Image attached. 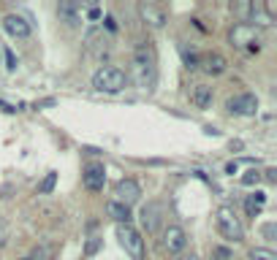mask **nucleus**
Returning a JSON list of instances; mask_svg holds the SVG:
<instances>
[{
	"label": "nucleus",
	"instance_id": "obj_1",
	"mask_svg": "<svg viewBox=\"0 0 277 260\" xmlns=\"http://www.w3.org/2000/svg\"><path fill=\"white\" fill-rule=\"evenodd\" d=\"M133 76H136V84L141 90H150L155 84V52H152L150 44H139L133 49Z\"/></svg>",
	"mask_w": 277,
	"mask_h": 260
},
{
	"label": "nucleus",
	"instance_id": "obj_2",
	"mask_svg": "<svg viewBox=\"0 0 277 260\" xmlns=\"http://www.w3.org/2000/svg\"><path fill=\"white\" fill-rule=\"evenodd\" d=\"M215 228L226 242H242L245 238V228H242V219L236 217V211L231 206H220L215 214Z\"/></svg>",
	"mask_w": 277,
	"mask_h": 260
},
{
	"label": "nucleus",
	"instance_id": "obj_3",
	"mask_svg": "<svg viewBox=\"0 0 277 260\" xmlns=\"http://www.w3.org/2000/svg\"><path fill=\"white\" fill-rule=\"evenodd\" d=\"M125 84H128V73L122 71V68H114V65H106V68H98L93 73V87L98 92H120V90H125Z\"/></svg>",
	"mask_w": 277,
	"mask_h": 260
},
{
	"label": "nucleus",
	"instance_id": "obj_4",
	"mask_svg": "<svg viewBox=\"0 0 277 260\" xmlns=\"http://www.w3.org/2000/svg\"><path fill=\"white\" fill-rule=\"evenodd\" d=\"M117 238L131 260H144V238L133 225H117Z\"/></svg>",
	"mask_w": 277,
	"mask_h": 260
},
{
	"label": "nucleus",
	"instance_id": "obj_5",
	"mask_svg": "<svg viewBox=\"0 0 277 260\" xmlns=\"http://www.w3.org/2000/svg\"><path fill=\"white\" fill-rule=\"evenodd\" d=\"M228 38H231V44L234 46H239V49H245V46H247V49H258V46H261V35H258V30H255V25H234V30H231V35H228Z\"/></svg>",
	"mask_w": 277,
	"mask_h": 260
},
{
	"label": "nucleus",
	"instance_id": "obj_6",
	"mask_svg": "<svg viewBox=\"0 0 277 260\" xmlns=\"http://www.w3.org/2000/svg\"><path fill=\"white\" fill-rule=\"evenodd\" d=\"M185 247H188V233H185V228L169 225V228L163 230V249H166L169 255H179Z\"/></svg>",
	"mask_w": 277,
	"mask_h": 260
},
{
	"label": "nucleus",
	"instance_id": "obj_7",
	"mask_svg": "<svg viewBox=\"0 0 277 260\" xmlns=\"http://www.w3.org/2000/svg\"><path fill=\"white\" fill-rule=\"evenodd\" d=\"M228 111L231 114H242V117H253L255 111H258V98H255L253 92H242L236 95V98H228Z\"/></svg>",
	"mask_w": 277,
	"mask_h": 260
},
{
	"label": "nucleus",
	"instance_id": "obj_8",
	"mask_svg": "<svg viewBox=\"0 0 277 260\" xmlns=\"http://www.w3.org/2000/svg\"><path fill=\"white\" fill-rule=\"evenodd\" d=\"M82 182H84V190L101 192L103 185H106V168H103V163H90L82 173Z\"/></svg>",
	"mask_w": 277,
	"mask_h": 260
},
{
	"label": "nucleus",
	"instance_id": "obj_9",
	"mask_svg": "<svg viewBox=\"0 0 277 260\" xmlns=\"http://www.w3.org/2000/svg\"><path fill=\"white\" fill-rule=\"evenodd\" d=\"M0 25H3V30L11 35V38H16V41L30 38V22H27L25 16H19V14H8Z\"/></svg>",
	"mask_w": 277,
	"mask_h": 260
},
{
	"label": "nucleus",
	"instance_id": "obj_10",
	"mask_svg": "<svg viewBox=\"0 0 277 260\" xmlns=\"http://www.w3.org/2000/svg\"><path fill=\"white\" fill-rule=\"evenodd\" d=\"M114 195H117V198H114L117 204L131 209L141 198V187H139V182H133V179H122L120 185H117V190H114Z\"/></svg>",
	"mask_w": 277,
	"mask_h": 260
},
{
	"label": "nucleus",
	"instance_id": "obj_11",
	"mask_svg": "<svg viewBox=\"0 0 277 260\" xmlns=\"http://www.w3.org/2000/svg\"><path fill=\"white\" fill-rule=\"evenodd\" d=\"M160 217H163V209H160V204H155V201H152V204H147L144 209H141V228L147 230V233L152 236V233H158L160 230Z\"/></svg>",
	"mask_w": 277,
	"mask_h": 260
},
{
	"label": "nucleus",
	"instance_id": "obj_12",
	"mask_svg": "<svg viewBox=\"0 0 277 260\" xmlns=\"http://www.w3.org/2000/svg\"><path fill=\"white\" fill-rule=\"evenodd\" d=\"M139 14H141V19H144V25H150L152 30H160V27L166 25V14L160 11L158 6H152V3H141Z\"/></svg>",
	"mask_w": 277,
	"mask_h": 260
},
{
	"label": "nucleus",
	"instance_id": "obj_13",
	"mask_svg": "<svg viewBox=\"0 0 277 260\" xmlns=\"http://www.w3.org/2000/svg\"><path fill=\"white\" fill-rule=\"evenodd\" d=\"M266 206V192L264 190H255L250 192V195L245 198V211H247V217H258L261 211Z\"/></svg>",
	"mask_w": 277,
	"mask_h": 260
},
{
	"label": "nucleus",
	"instance_id": "obj_14",
	"mask_svg": "<svg viewBox=\"0 0 277 260\" xmlns=\"http://www.w3.org/2000/svg\"><path fill=\"white\" fill-rule=\"evenodd\" d=\"M201 63H204V73H209V76H220L228 68V60L223 54H207Z\"/></svg>",
	"mask_w": 277,
	"mask_h": 260
},
{
	"label": "nucleus",
	"instance_id": "obj_15",
	"mask_svg": "<svg viewBox=\"0 0 277 260\" xmlns=\"http://www.w3.org/2000/svg\"><path fill=\"white\" fill-rule=\"evenodd\" d=\"M190 101H193L196 109H209V106H212V87H209V84H196Z\"/></svg>",
	"mask_w": 277,
	"mask_h": 260
},
{
	"label": "nucleus",
	"instance_id": "obj_16",
	"mask_svg": "<svg viewBox=\"0 0 277 260\" xmlns=\"http://www.w3.org/2000/svg\"><path fill=\"white\" fill-rule=\"evenodd\" d=\"M106 211H109V217L112 219H117L120 225H131V209L128 206H122V204H117V201H109L106 204Z\"/></svg>",
	"mask_w": 277,
	"mask_h": 260
},
{
	"label": "nucleus",
	"instance_id": "obj_17",
	"mask_svg": "<svg viewBox=\"0 0 277 260\" xmlns=\"http://www.w3.org/2000/svg\"><path fill=\"white\" fill-rule=\"evenodd\" d=\"M57 14H60L68 25H76V22H79V11H76L73 3H60V6H57Z\"/></svg>",
	"mask_w": 277,
	"mask_h": 260
},
{
	"label": "nucleus",
	"instance_id": "obj_18",
	"mask_svg": "<svg viewBox=\"0 0 277 260\" xmlns=\"http://www.w3.org/2000/svg\"><path fill=\"white\" fill-rule=\"evenodd\" d=\"M54 185H57V173L49 171V173H46V176L41 179V185H38V195H52Z\"/></svg>",
	"mask_w": 277,
	"mask_h": 260
},
{
	"label": "nucleus",
	"instance_id": "obj_19",
	"mask_svg": "<svg viewBox=\"0 0 277 260\" xmlns=\"http://www.w3.org/2000/svg\"><path fill=\"white\" fill-rule=\"evenodd\" d=\"M250 260H277V252H272L269 247H255L250 249Z\"/></svg>",
	"mask_w": 277,
	"mask_h": 260
},
{
	"label": "nucleus",
	"instance_id": "obj_20",
	"mask_svg": "<svg viewBox=\"0 0 277 260\" xmlns=\"http://www.w3.org/2000/svg\"><path fill=\"white\" fill-rule=\"evenodd\" d=\"M52 257H54V249L52 247H38L33 255H27L22 260H52Z\"/></svg>",
	"mask_w": 277,
	"mask_h": 260
},
{
	"label": "nucleus",
	"instance_id": "obj_21",
	"mask_svg": "<svg viewBox=\"0 0 277 260\" xmlns=\"http://www.w3.org/2000/svg\"><path fill=\"white\" fill-rule=\"evenodd\" d=\"M182 60H185V68H190V71L198 68V54L193 49H188V46H182Z\"/></svg>",
	"mask_w": 277,
	"mask_h": 260
},
{
	"label": "nucleus",
	"instance_id": "obj_22",
	"mask_svg": "<svg viewBox=\"0 0 277 260\" xmlns=\"http://www.w3.org/2000/svg\"><path fill=\"white\" fill-rule=\"evenodd\" d=\"M212 260H234V252L228 247H212Z\"/></svg>",
	"mask_w": 277,
	"mask_h": 260
},
{
	"label": "nucleus",
	"instance_id": "obj_23",
	"mask_svg": "<svg viewBox=\"0 0 277 260\" xmlns=\"http://www.w3.org/2000/svg\"><path fill=\"white\" fill-rule=\"evenodd\" d=\"M261 179H264L261 171H247L245 176H242V185H245V187H253V185H258Z\"/></svg>",
	"mask_w": 277,
	"mask_h": 260
},
{
	"label": "nucleus",
	"instance_id": "obj_24",
	"mask_svg": "<svg viewBox=\"0 0 277 260\" xmlns=\"http://www.w3.org/2000/svg\"><path fill=\"white\" fill-rule=\"evenodd\" d=\"M101 242H103V238H98V236H93L90 242H87V247H84V257H93L95 252H98V247H101Z\"/></svg>",
	"mask_w": 277,
	"mask_h": 260
},
{
	"label": "nucleus",
	"instance_id": "obj_25",
	"mask_svg": "<svg viewBox=\"0 0 277 260\" xmlns=\"http://www.w3.org/2000/svg\"><path fill=\"white\" fill-rule=\"evenodd\" d=\"M3 54H6V68H11V71H14V68H16V57H14V52H11V49H6Z\"/></svg>",
	"mask_w": 277,
	"mask_h": 260
},
{
	"label": "nucleus",
	"instance_id": "obj_26",
	"mask_svg": "<svg viewBox=\"0 0 277 260\" xmlns=\"http://www.w3.org/2000/svg\"><path fill=\"white\" fill-rule=\"evenodd\" d=\"M261 233L269 238V242H274V223H266V225L261 228Z\"/></svg>",
	"mask_w": 277,
	"mask_h": 260
},
{
	"label": "nucleus",
	"instance_id": "obj_27",
	"mask_svg": "<svg viewBox=\"0 0 277 260\" xmlns=\"http://www.w3.org/2000/svg\"><path fill=\"white\" fill-rule=\"evenodd\" d=\"M103 25H106V30H109V33H114V30H117V22H114L112 16H106V19H103Z\"/></svg>",
	"mask_w": 277,
	"mask_h": 260
},
{
	"label": "nucleus",
	"instance_id": "obj_28",
	"mask_svg": "<svg viewBox=\"0 0 277 260\" xmlns=\"http://www.w3.org/2000/svg\"><path fill=\"white\" fill-rule=\"evenodd\" d=\"M236 168H239L236 163H228V166H226V173H231V176H234V173H236Z\"/></svg>",
	"mask_w": 277,
	"mask_h": 260
},
{
	"label": "nucleus",
	"instance_id": "obj_29",
	"mask_svg": "<svg viewBox=\"0 0 277 260\" xmlns=\"http://www.w3.org/2000/svg\"><path fill=\"white\" fill-rule=\"evenodd\" d=\"M0 111H16V109H14V106H8V103L0 101Z\"/></svg>",
	"mask_w": 277,
	"mask_h": 260
},
{
	"label": "nucleus",
	"instance_id": "obj_30",
	"mask_svg": "<svg viewBox=\"0 0 277 260\" xmlns=\"http://www.w3.org/2000/svg\"><path fill=\"white\" fill-rule=\"evenodd\" d=\"M179 260H198V255H193V252H190V255H185V257H179Z\"/></svg>",
	"mask_w": 277,
	"mask_h": 260
},
{
	"label": "nucleus",
	"instance_id": "obj_31",
	"mask_svg": "<svg viewBox=\"0 0 277 260\" xmlns=\"http://www.w3.org/2000/svg\"><path fill=\"white\" fill-rule=\"evenodd\" d=\"M0 57H3V49H0Z\"/></svg>",
	"mask_w": 277,
	"mask_h": 260
}]
</instances>
